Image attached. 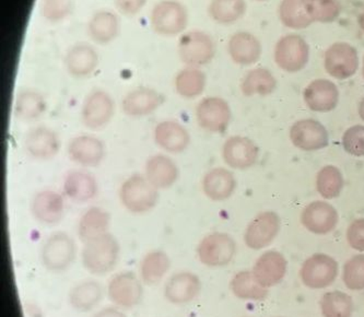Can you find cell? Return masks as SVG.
Here are the masks:
<instances>
[{
    "label": "cell",
    "mask_w": 364,
    "mask_h": 317,
    "mask_svg": "<svg viewBox=\"0 0 364 317\" xmlns=\"http://www.w3.org/2000/svg\"><path fill=\"white\" fill-rule=\"evenodd\" d=\"M60 136L52 128L38 126L28 131L24 138V149L32 158L46 161L54 158L60 150Z\"/></svg>",
    "instance_id": "cell-15"
},
{
    "label": "cell",
    "mask_w": 364,
    "mask_h": 317,
    "mask_svg": "<svg viewBox=\"0 0 364 317\" xmlns=\"http://www.w3.org/2000/svg\"><path fill=\"white\" fill-rule=\"evenodd\" d=\"M68 156L71 161L79 166L95 168L105 158V144L95 136H77L69 142Z\"/></svg>",
    "instance_id": "cell-21"
},
{
    "label": "cell",
    "mask_w": 364,
    "mask_h": 317,
    "mask_svg": "<svg viewBox=\"0 0 364 317\" xmlns=\"http://www.w3.org/2000/svg\"><path fill=\"white\" fill-rule=\"evenodd\" d=\"M338 263L326 254H314L303 264L300 277L311 289H324L338 276Z\"/></svg>",
    "instance_id": "cell-9"
},
{
    "label": "cell",
    "mask_w": 364,
    "mask_h": 317,
    "mask_svg": "<svg viewBox=\"0 0 364 317\" xmlns=\"http://www.w3.org/2000/svg\"><path fill=\"white\" fill-rule=\"evenodd\" d=\"M246 8L245 0H211L208 14L218 23L231 24L244 17Z\"/></svg>",
    "instance_id": "cell-39"
},
{
    "label": "cell",
    "mask_w": 364,
    "mask_h": 317,
    "mask_svg": "<svg viewBox=\"0 0 364 317\" xmlns=\"http://www.w3.org/2000/svg\"><path fill=\"white\" fill-rule=\"evenodd\" d=\"M196 119L205 131L213 134L223 133L231 123V107L221 97H205L197 105Z\"/></svg>",
    "instance_id": "cell-11"
},
{
    "label": "cell",
    "mask_w": 364,
    "mask_h": 317,
    "mask_svg": "<svg viewBox=\"0 0 364 317\" xmlns=\"http://www.w3.org/2000/svg\"><path fill=\"white\" fill-rule=\"evenodd\" d=\"M255 1H259V3H264V1H267V0H255Z\"/></svg>",
    "instance_id": "cell-52"
},
{
    "label": "cell",
    "mask_w": 364,
    "mask_h": 317,
    "mask_svg": "<svg viewBox=\"0 0 364 317\" xmlns=\"http://www.w3.org/2000/svg\"><path fill=\"white\" fill-rule=\"evenodd\" d=\"M115 112L113 97L101 89L91 91L81 107V121L83 125L92 131L102 129L109 125Z\"/></svg>",
    "instance_id": "cell-8"
},
{
    "label": "cell",
    "mask_w": 364,
    "mask_h": 317,
    "mask_svg": "<svg viewBox=\"0 0 364 317\" xmlns=\"http://www.w3.org/2000/svg\"><path fill=\"white\" fill-rule=\"evenodd\" d=\"M74 0H42L41 14L46 21L57 23L70 16Z\"/></svg>",
    "instance_id": "cell-44"
},
{
    "label": "cell",
    "mask_w": 364,
    "mask_h": 317,
    "mask_svg": "<svg viewBox=\"0 0 364 317\" xmlns=\"http://www.w3.org/2000/svg\"><path fill=\"white\" fill-rule=\"evenodd\" d=\"M279 230V215L274 211H264L256 215L247 225L244 241L250 249H265L276 239Z\"/></svg>",
    "instance_id": "cell-13"
},
{
    "label": "cell",
    "mask_w": 364,
    "mask_h": 317,
    "mask_svg": "<svg viewBox=\"0 0 364 317\" xmlns=\"http://www.w3.org/2000/svg\"><path fill=\"white\" fill-rule=\"evenodd\" d=\"M279 18L284 26L294 30L306 28L313 23L306 0H282Z\"/></svg>",
    "instance_id": "cell-37"
},
{
    "label": "cell",
    "mask_w": 364,
    "mask_h": 317,
    "mask_svg": "<svg viewBox=\"0 0 364 317\" xmlns=\"http://www.w3.org/2000/svg\"><path fill=\"white\" fill-rule=\"evenodd\" d=\"M46 111V97L34 89H23L18 93L14 102V114L24 122L36 121Z\"/></svg>",
    "instance_id": "cell-34"
},
{
    "label": "cell",
    "mask_w": 364,
    "mask_h": 317,
    "mask_svg": "<svg viewBox=\"0 0 364 317\" xmlns=\"http://www.w3.org/2000/svg\"><path fill=\"white\" fill-rule=\"evenodd\" d=\"M142 281L133 272H119L109 280L107 296L112 303L122 308H135L144 296Z\"/></svg>",
    "instance_id": "cell-12"
},
{
    "label": "cell",
    "mask_w": 364,
    "mask_h": 317,
    "mask_svg": "<svg viewBox=\"0 0 364 317\" xmlns=\"http://www.w3.org/2000/svg\"><path fill=\"white\" fill-rule=\"evenodd\" d=\"M338 221V211L325 201H313L301 213L303 227L315 235H328L336 229Z\"/></svg>",
    "instance_id": "cell-16"
},
{
    "label": "cell",
    "mask_w": 364,
    "mask_h": 317,
    "mask_svg": "<svg viewBox=\"0 0 364 317\" xmlns=\"http://www.w3.org/2000/svg\"><path fill=\"white\" fill-rule=\"evenodd\" d=\"M358 22H359L360 28H361L364 33V12H362V14H360L359 20H358Z\"/></svg>",
    "instance_id": "cell-50"
},
{
    "label": "cell",
    "mask_w": 364,
    "mask_h": 317,
    "mask_svg": "<svg viewBox=\"0 0 364 317\" xmlns=\"http://www.w3.org/2000/svg\"><path fill=\"white\" fill-rule=\"evenodd\" d=\"M99 54L88 43H77L67 50L65 66L68 74L75 78L90 76L99 66Z\"/></svg>",
    "instance_id": "cell-23"
},
{
    "label": "cell",
    "mask_w": 364,
    "mask_h": 317,
    "mask_svg": "<svg viewBox=\"0 0 364 317\" xmlns=\"http://www.w3.org/2000/svg\"><path fill=\"white\" fill-rule=\"evenodd\" d=\"M201 282L198 276L191 272H176L171 276L164 286V296L172 304H186L200 294Z\"/></svg>",
    "instance_id": "cell-20"
},
{
    "label": "cell",
    "mask_w": 364,
    "mask_h": 317,
    "mask_svg": "<svg viewBox=\"0 0 364 317\" xmlns=\"http://www.w3.org/2000/svg\"><path fill=\"white\" fill-rule=\"evenodd\" d=\"M345 181L336 166H326L317 173V192L325 199H333L341 195Z\"/></svg>",
    "instance_id": "cell-40"
},
{
    "label": "cell",
    "mask_w": 364,
    "mask_h": 317,
    "mask_svg": "<svg viewBox=\"0 0 364 317\" xmlns=\"http://www.w3.org/2000/svg\"><path fill=\"white\" fill-rule=\"evenodd\" d=\"M325 70L337 80H347L355 76L359 67L357 50L346 42L333 43L324 57Z\"/></svg>",
    "instance_id": "cell-10"
},
{
    "label": "cell",
    "mask_w": 364,
    "mask_h": 317,
    "mask_svg": "<svg viewBox=\"0 0 364 317\" xmlns=\"http://www.w3.org/2000/svg\"><path fill=\"white\" fill-rule=\"evenodd\" d=\"M277 88V80L274 75L265 68L250 70L241 83V91L245 97L272 95Z\"/></svg>",
    "instance_id": "cell-36"
},
{
    "label": "cell",
    "mask_w": 364,
    "mask_h": 317,
    "mask_svg": "<svg viewBox=\"0 0 364 317\" xmlns=\"http://www.w3.org/2000/svg\"><path fill=\"white\" fill-rule=\"evenodd\" d=\"M103 294V286L97 280H83L71 288L69 303L71 308L78 312L88 313L99 306Z\"/></svg>",
    "instance_id": "cell-31"
},
{
    "label": "cell",
    "mask_w": 364,
    "mask_h": 317,
    "mask_svg": "<svg viewBox=\"0 0 364 317\" xmlns=\"http://www.w3.org/2000/svg\"><path fill=\"white\" fill-rule=\"evenodd\" d=\"M93 317H127L125 313L116 308H105L100 310Z\"/></svg>",
    "instance_id": "cell-48"
},
{
    "label": "cell",
    "mask_w": 364,
    "mask_h": 317,
    "mask_svg": "<svg viewBox=\"0 0 364 317\" xmlns=\"http://www.w3.org/2000/svg\"><path fill=\"white\" fill-rule=\"evenodd\" d=\"M237 253V243L227 233L215 232L201 240L197 255L201 264L208 267L229 265Z\"/></svg>",
    "instance_id": "cell-7"
},
{
    "label": "cell",
    "mask_w": 364,
    "mask_h": 317,
    "mask_svg": "<svg viewBox=\"0 0 364 317\" xmlns=\"http://www.w3.org/2000/svg\"><path fill=\"white\" fill-rule=\"evenodd\" d=\"M321 310L324 317H351L353 299L341 291L327 292L321 301Z\"/></svg>",
    "instance_id": "cell-41"
},
{
    "label": "cell",
    "mask_w": 364,
    "mask_h": 317,
    "mask_svg": "<svg viewBox=\"0 0 364 317\" xmlns=\"http://www.w3.org/2000/svg\"><path fill=\"white\" fill-rule=\"evenodd\" d=\"M63 190L70 200L82 204L92 200L97 196L99 187L91 173L83 170H73L65 176Z\"/></svg>",
    "instance_id": "cell-27"
},
{
    "label": "cell",
    "mask_w": 364,
    "mask_h": 317,
    "mask_svg": "<svg viewBox=\"0 0 364 317\" xmlns=\"http://www.w3.org/2000/svg\"><path fill=\"white\" fill-rule=\"evenodd\" d=\"M303 97L305 104L308 105L311 111L327 113L336 109L338 105V87L327 79H316L309 83Z\"/></svg>",
    "instance_id": "cell-19"
},
{
    "label": "cell",
    "mask_w": 364,
    "mask_h": 317,
    "mask_svg": "<svg viewBox=\"0 0 364 317\" xmlns=\"http://www.w3.org/2000/svg\"><path fill=\"white\" fill-rule=\"evenodd\" d=\"M215 42L205 32H186L178 41V56L186 67L205 66L215 58Z\"/></svg>",
    "instance_id": "cell-6"
},
{
    "label": "cell",
    "mask_w": 364,
    "mask_h": 317,
    "mask_svg": "<svg viewBox=\"0 0 364 317\" xmlns=\"http://www.w3.org/2000/svg\"><path fill=\"white\" fill-rule=\"evenodd\" d=\"M164 95L147 87L134 89L128 92L122 102L124 113L129 117L140 119L150 114L164 104Z\"/></svg>",
    "instance_id": "cell-22"
},
{
    "label": "cell",
    "mask_w": 364,
    "mask_h": 317,
    "mask_svg": "<svg viewBox=\"0 0 364 317\" xmlns=\"http://www.w3.org/2000/svg\"><path fill=\"white\" fill-rule=\"evenodd\" d=\"M237 180L231 171L225 168H215L208 171L203 178V190L208 198L223 201L235 193Z\"/></svg>",
    "instance_id": "cell-30"
},
{
    "label": "cell",
    "mask_w": 364,
    "mask_h": 317,
    "mask_svg": "<svg viewBox=\"0 0 364 317\" xmlns=\"http://www.w3.org/2000/svg\"><path fill=\"white\" fill-rule=\"evenodd\" d=\"M76 242L66 232L53 233L41 249V262L48 272H65L76 261Z\"/></svg>",
    "instance_id": "cell-4"
},
{
    "label": "cell",
    "mask_w": 364,
    "mask_h": 317,
    "mask_svg": "<svg viewBox=\"0 0 364 317\" xmlns=\"http://www.w3.org/2000/svg\"><path fill=\"white\" fill-rule=\"evenodd\" d=\"M274 58L282 70L294 74L302 70L310 60V46L302 36L288 34L274 46Z\"/></svg>",
    "instance_id": "cell-5"
},
{
    "label": "cell",
    "mask_w": 364,
    "mask_h": 317,
    "mask_svg": "<svg viewBox=\"0 0 364 317\" xmlns=\"http://www.w3.org/2000/svg\"><path fill=\"white\" fill-rule=\"evenodd\" d=\"M121 247L111 233L100 235L85 243L81 252L82 266L95 276H105L113 272L119 261Z\"/></svg>",
    "instance_id": "cell-1"
},
{
    "label": "cell",
    "mask_w": 364,
    "mask_h": 317,
    "mask_svg": "<svg viewBox=\"0 0 364 317\" xmlns=\"http://www.w3.org/2000/svg\"><path fill=\"white\" fill-rule=\"evenodd\" d=\"M290 139L302 151H317L326 148L329 135L323 124L315 119H301L290 128Z\"/></svg>",
    "instance_id": "cell-14"
},
{
    "label": "cell",
    "mask_w": 364,
    "mask_h": 317,
    "mask_svg": "<svg viewBox=\"0 0 364 317\" xmlns=\"http://www.w3.org/2000/svg\"><path fill=\"white\" fill-rule=\"evenodd\" d=\"M176 90L180 97L192 100L203 95L206 89L207 76L197 67H186L176 75Z\"/></svg>",
    "instance_id": "cell-35"
},
{
    "label": "cell",
    "mask_w": 364,
    "mask_h": 317,
    "mask_svg": "<svg viewBox=\"0 0 364 317\" xmlns=\"http://www.w3.org/2000/svg\"><path fill=\"white\" fill-rule=\"evenodd\" d=\"M346 152L355 156H364V126L355 125L348 128L343 136Z\"/></svg>",
    "instance_id": "cell-45"
},
{
    "label": "cell",
    "mask_w": 364,
    "mask_h": 317,
    "mask_svg": "<svg viewBox=\"0 0 364 317\" xmlns=\"http://www.w3.org/2000/svg\"><path fill=\"white\" fill-rule=\"evenodd\" d=\"M362 76H363V79H364V58H363V66H362Z\"/></svg>",
    "instance_id": "cell-51"
},
{
    "label": "cell",
    "mask_w": 364,
    "mask_h": 317,
    "mask_svg": "<svg viewBox=\"0 0 364 317\" xmlns=\"http://www.w3.org/2000/svg\"><path fill=\"white\" fill-rule=\"evenodd\" d=\"M359 115L360 119L364 122V97L361 100V102L359 104Z\"/></svg>",
    "instance_id": "cell-49"
},
{
    "label": "cell",
    "mask_w": 364,
    "mask_h": 317,
    "mask_svg": "<svg viewBox=\"0 0 364 317\" xmlns=\"http://www.w3.org/2000/svg\"><path fill=\"white\" fill-rule=\"evenodd\" d=\"M343 280L348 289H364V254L353 256L343 266Z\"/></svg>",
    "instance_id": "cell-43"
},
{
    "label": "cell",
    "mask_w": 364,
    "mask_h": 317,
    "mask_svg": "<svg viewBox=\"0 0 364 317\" xmlns=\"http://www.w3.org/2000/svg\"><path fill=\"white\" fill-rule=\"evenodd\" d=\"M88 33L93 42L101 45L109 44L119 38L121 20L115 12L99 10L89 20Z\"/></svg>",
    "instance_id": "cell-29"
},
{
    "label": "cell",
    "mask_w": 364,
    "mask_h": 317,
    "mask_svg": "<svg viewBox=\"0 0 364 317\" xmlns=\"http://www.w3.org/2000/svg\"><path fill=\"white\" fill-rule=\"evenodd\" d=\"M116 8L125 16H135L141 11L147 0H114Z\"/></svg>",
    "instance_id": "cell-47"
},
{
    "label": "cell",
    "mask_w": 364,
    "mask_h": 317,
    "mask_svg": "<svg viewBox=\"0 0 364 317\" xmlns=\"http://www.w3.org/2000/svg\"><path fill=\"white\" fill-rule=\"evenodd\" d=\"M187 8L178 0H161L156 4L150 14L152 30L159 36H176L188 26Z\"/></svg>",
    "instance_id": "cell-3"
},
{
    "label": "cell",
    "mask_w": 364,
    "mask_h": 317,
    "mask_svg": "<svg viewBox=\"0 0 364 317\" xmlns=\"http://www.w3.org/2000/svg\"><path fill=\"white\" fill-rule=\"evenodd\" d=\"M259 40L249 32H237L230 38L228 52L231 60L241 66L256 64L262 56Z\"/></svg>",
    "instance_id": "cell-26"
},
{
    "label": "cell",
    "mask_w": 364,
    "mask_h": 317,
    "mask_svg": "<svg viewBox=\"0 0 364 317\" xmlns=\"http://www.w3.org/2000/svg\"><path fill=\"white\" fill-rule=\"evenodd\" d=\"M259 149L255 142L242 136L230 137L223 147V158L230 168L247 170L257 162Z\"/></svg>",
    "instance_id": "cell-18"
},
{
    "label": "cell",
    "mask_w": 364,
    "mask_h": 317,
    "mask_svg": "<svg viewBox=\"0 0 364 317\" xmlns=\"http://www.w3.org/2000/svg\"><path fill=\"white\" fill-rule=\"evenodd\" d=\"M158 190L147 178L135 174L124 181L119 188V199L129 213L142 215L149 213L158 204Z\"/></svg>",
    "instance_id": "cell-2"
},
{
    "label": "cell",
    "mask_w": 364,
    "mask_h": 317,
    "mask_svg": "<svg viewBox=\"0 0 364 317\" xmlns=\"http://www.w3.org/2000/svg\"><path fill=\"white\" fill-rule=\"evenodd\" d=\"M154 141L159 147L170 154H181L191 144V135L182 124L164 121L154 128Z\"/></svg>",
    "instance_id": "cell-25"
},
{
    "label": "cell",
    "mask_w": 364,
    "mask_h": 317,
    "mask_svg": "<svg viewBox=\"0 0 364 317\" xmlns=\"http://www.w3.org/2000/svg\"><path fill=\"white\" fill-rule=\"evenodd\" d=\"M30 210L38 222L46 225H57L64 217V197L55 190H40L32 198Z\"/></svg>",
    "instance_id": "cell-17"
},
{
    "label": "cell",
    "mask_w": 364,
    "mask_h": 317,
    "mask_svg": "<svg viewBox=\"0 0 364 317\" xmlns=\"http://www.w3.org/2000/svg\"><path fill=\"white\" fill-rule=\"evenodd\" d=\"M111 225V215L101 207L93 206L81 215L78 223L79 239L82 243L107 233Z\"/></svg>",
    "instance_id": "cell-32"
},
{
    "label": "cell",
    "mask_w": 364,
    "mask_h": 317,
    "mask_svg": "<svg viewBox=\"0 0 364 317\" xmlns=\"http://www.w3.org/2000/svg\"><path fill=\"white\" fill-rule=\"evenodd\" d=\"M347 241L355 251L364 252V218L351 222L347 230Z\"/></svg>",
    "instance_id": "cell-46"
},
{
    "label": "cell",
    "mask_w": 364,
    "mask_h": 317,
    "mask_svg": "<svg viewBox=\"0 0 364 317\" xmlns=\"http://www.w3.org/2000/svg\"><path fill=\"white\" fill-rule=\"evenodd\" d=\"M288 262L282 253L268 251L260 256L253 268V274L257 281L265 288L280 284L287 274Z\"/></svg>",
    "instance_id": "cell-24"
},
{
    "label": "cell",
    "mask_w": 364,
    "mask_h": 317,
    "mask_svg": "<svg viewBox=\"0 0 364 317\" xmlns=\"http://www.w3.org/2000/svg\"><path fill=\"white\" fill-rule=\"evenodd\" d=\"M146 178L156 190H166L176 184L180 171L170 156L156 154L146 162Z\"/></svg>",
    "instance_id": "cell-28"
},
{
    "label": "cell",
    "mask_w": 364,
    "mask_h": 317,
    "mask_svg": "<svg viewBox=\"0 0 364 317\" xmlns=\"http://www.w3.org/2000/svg\"><path fill=\"white\" fill-rule=\"evenodd\" d=\"M306 5L314 22L329 23L335 21L341 14L338 0H306Z\"/></svg>",
    "instance_id": "cell-42"
},
{
    "label": "cell",
    "mask_w": 364,
    "mask_h": 317,
    "mask_svg": "<svg viewBox=\"0 0 364 317\" xmlns=\"http://www.w3.org/2000/svg\"><path fill=\"white\" fill-rule=\"evenodd\" d=\"M230 286L233 294L241 300L260 301L268 296L267 288L257 281L253 272L247 270L237 272L232 278Z\"/></svg>",
    "instance_id": "cell-38"
},
{
    "label": "cell",
    "mask_w": 364,
    "mask_h": 317,
    "mask_svg": "<svg viewBox=\"0 0 364 317\" xmlns=\"http://www.w3.org/2000/svg\"><path fill=\"white\" fill-rule=\"evenodd\" d=\"M171 268L168 254L161 249L149 252L140 262V279L147 286H154L164 279Z\"/></svg>",
    "instance_id": "cell-33"
}]
</instances>
